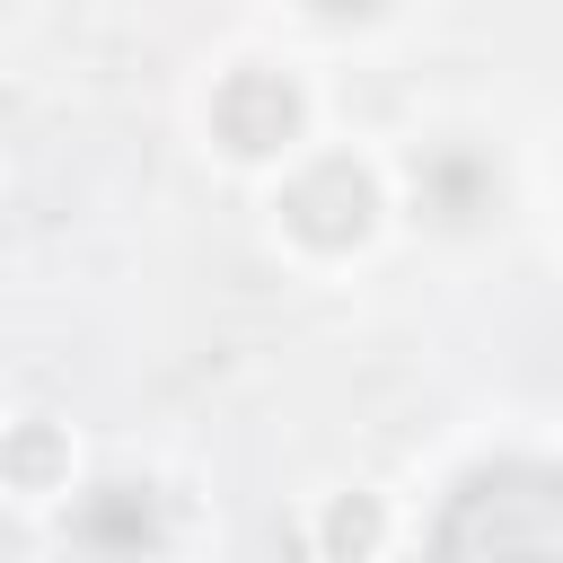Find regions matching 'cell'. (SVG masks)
I'll return each mask as SVG.
<instances>
[{"label":"cell","instance_id":"obj_1","mask_svg":"<svg viewBox=\"0 0 563 563\" xmlns=\"http://www.w3.org/2000/svg\"><path fill=\"white\" fill-rule=\"evenodd\" d=\"M431 563H563V466H475L440 510Z\"/></svg>","mask_w":563,"mask_h":563},{"label":"cell","instance_id":"obj_2","mask_svg":"<svg viewBox=\"0 0 563 563\" xmlns=\"http://www.w3.org/2000/svg\"><path fill=\"white\" fill-rule=\"evenodd\" d=\"M70 537H79L88 554H106V563L150 554V545H158V501H150V484H97V493L79 501Z\"/></svg>","mask_w":563,"mask_h":563},{"label":"cell","instance_id":"obj_3","mask_svg":"<svg viewBox=\"0 0 563 563\" xmlns=\"http://www.w3.org/2000/svg\"><path fill=\"white\" fill-rule=\"evenodd\" d=\"M290 211H299V229H308V238L343 246V238H361V220H369V185L334 158V167H317V176L290 194Z\"/></svg>","mask_w":563,"mask_h":563},{"label":"cell","instance_id":"obj_4","mask_svg":"<svg viewBox=\"0 0 563 563\" xmlns=\"http://www.w3.org/2000/svg\"><path fill=\"white\" fill-rule=\"evenodd\" d=\"M220 132H229L238 150H273V141L290 132V88H282V79H238V88L220 97Z\"/></svg>","mask_w":563,"mask_h":563},{"label":"cell","instance_id":"obj_5","mask_svg":"<svg viewBox=\"0 0 563 563\" xmlns=\"http://www.w3.org/2000/svg\"><path fill=\"white\" fill-rule=\"evenodd\" d=\"M422 194L440 202V220H475V202H484V176H475L466 158H431V167H422Z\"/></svg>","mask_w":563,"mask_h":563},{"label":"cell","instance_id":"obj_6","mask_svg":"<svg viewBox=\"0 0 563 563\" xmlns=\"http://www.w3.org/2000/svg\"><path fill=\"white\" fill-rule=\"evenodd\" d=\"M369 537V510H334V545H361Z\"/></svg>","mask_w":563,"mask_h":563}]
</instances>
